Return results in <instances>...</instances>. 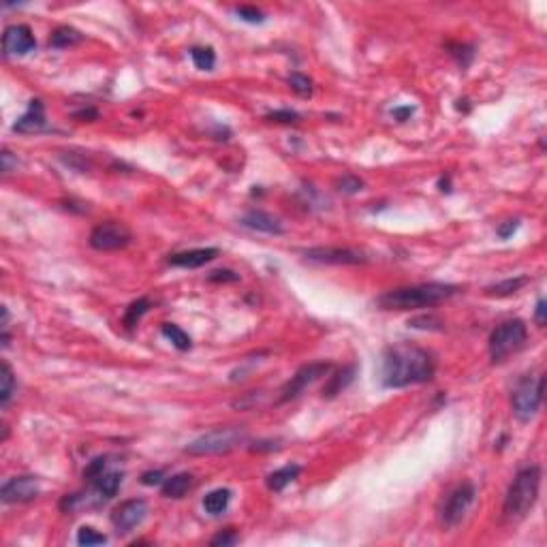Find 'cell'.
I'll return each instance as SVG.
<instances>
[{
  "label": "cell",
  "mask_w": 547,
  "mask_h": 547,
  "mask_svg": "<svg viewBox=\"0 0 547 547\" xmlns=\"http://www.w3.org/2000/svg\"><path fill=\"white\" fill-rule=\"evenodd\" d=\"M131 240H133L131 231L122 222H116V220H107V222L97 224L90 234V246L101 252L126 248Z\"/></svg>",
  "instance_id": "9c48e42d"
},
{
  "label": "cell",
  "mask_w": 547,
  "mask_h": 547,
  "mask_svg": "<svg viewBox=\"0 0 547 547\" xmlns=\"http://www.w3.org/2000/svg\"><path fill=\"white\" fill-rule=\"evenodd\" d=\"M13 167H17V161H13L9 150H3V171H5V174H11Z\"/></svg>",
  "instance_id": "b9f144b4"
},
{
  "label": "cell",
  "mask_w": 547,
  "mask_h": 547,
  "mask_svg": "<svg viewBox=\"0 0 547 547\" xmlns=\"http://www.w3.org/2000/svg\"><path fill=\"white\" fill-rule=\"evenodd\" d=\"M413 113H415V109L407 105V107H395V109L391 111V116H393L398 122H407V120H411Z\"/></svg>",
  "instance_id": "ab89813d"
},
{
  "label": "cell",
  "mask_w": 547,
  "mask_h": 547,
  "mask_svg": "<svg viewBox=\"0 0 547 547\" xmlns=\"http://www.w3.org/2000/svg\"><path fill=\"white\" fill-rule=\"evenodd\" d=\"M541 487V468L537 464L522 468L509 485L503 505V517L507 522H520L532 511Z\"/></svg>",
  "instance_id": "3957f363"
},
{
  "label": "cell",
  "mask_w": 547,
  "mask_h": 547,
  "mask_svg": "<svg viewBox=\"0 0 547 547\" xmlns=\"http://www.w3.org/2000/svg\"><path fill=\"white\" fill-rule=\"evenodd\" d=\"M434 372V357L413 344H393L383 355V385L389 389L427 383Z\"/></svg>",
  "instance_id": "6da1fadb"
},
{
  "label": "cell",
  "mask_w": 547,
  "mask_h": 547,
  "mask_svg": "<svg viewBox=\"0 0 547 547\" xmlns=\"http://www.w3.org/2000/svg\"><path fill=\"white\" fill-rule=\"evenodd\" d=\"M41 494V485L37 481V477L31 475H22V477H13L7 483H3L0 487V498L7 505L13 503H31Z\"/></svg>",
  "instance_id": "7c38bea8"
},
{
  "label": "cell",
  "mask_w": 547,
  "mask_h": 547,
  "mask_svg": "<svg viewBox=\"0 0 547 547\" xmlns=\"http://www.w3.org/2000/svg\"><path fill=\"white\" fill-rule=\"evenodd\" d=\"M517 227H520V220H507V222L498 224L496 236H498L500 240H509V238L517 231Z\"/></svg>",
  "instance_id": "8d00e7d4"
},
{
  "label": "cell",
  "mask_w": 547,
  "mask_h": 547,
  "mask_svg": "<svg viewBox=\"0 0 547 547\" xmlns=\"http://www.w3.org/2000/svg\"><path fill=\"white\" fill-rule=\"evenodd\" d=\"M236 15L242 19V22H248V24H263L266 22V13L256 7H250V5H242L236 9Z\"/></svg>",
  "instance_id": "1f68e13d"
},
{
  "label": "cell",
  "mask_w": 547,
  "mask_h": 547,
  "mask_svg": "<svg viewBox=\"0 0 547 547\" xmlns=\"http://www.w3.org/2000/svg\"><path fill=\"white\" fill-rule=\"evenodd\" d=\"M161 334L174 344V347L178 349V351H188L190 349V336L184 332V329H180L178 325H174V323H163V327H161Z\"/></svg>",
  "instance_id": "d4e9b609"
},
{
  "label": "cell",
  "mask_w": 547,
  "mask_h": 547,
  "mask_svg": "<svg viewBox=\"0 0 547 547\" xmlns=\"http://www.w3.org/2000/svg\"><path fill=\"white\" fill-rule=\"evenodd\" d=\"M242 224L250 231L256 234H268V236H282L284 227L278 218H274L272 214L263 212V210H250L242 216Z\"/></svg>",
  "instance_id": "2e32d148"
},
{
  "label": "cell",
  "mask_w": 547,
  "mask_h": 547,
  "mask_svg": "<svg viewBox=\"0 0 547 547\" xmlns=\"http://www.w3.org/2000/svg\"><path fill=\"white\" fill-rule=\"evenodd\" d=\"M15 389H17V383L13 377V370L7 361H3V368H0V407L3 409L9 407V402L15 395Z\"/></svg>",
  "instance_id": "cb8c5ba5"
},
{
  "label": "cell",
  "mask_w": 547,
  "mask_h": 547,
  "mask_svg": "<svg viewBox=\"0 0 547 547\" xmlns=\"http://www.w3.org/2000/svg\"><path fill=\"white\" fill-rule=\"evenodd\" d=\"M210 282H238L240 274H236L234 270H216L208 276Z\"/></svg>",
  "instance_id": "d590c367"
},
{
  "label": "cell",
  "mask_w": 547,
  "mask_h": 547,
  "mask_svg": "<svg viewBox=\"0 0 547 547\" xmlns=\"http://www.w3.org/2000/svg\"><path fill=\"white\" fill-rule=\"evenodd\" d=\"M449 49H451V54L459 60V65H462V67H468L471 60H473V56H475V47L473 45H464V43H451Z\"/></svg>",
  "instance_id": "d6a6232c"
},
{
  "label": "cell",
  "mask_w": 547,
  "mask_h": 547,
  "mask_svg": "<svg viewBox=\"0 0 547 547\" xmlns=\"http://www.w3.org/2000/svg\"><path fill=\"white\" fill-rule=\"evenodd\" d=\"M238 541H240V537L236 534V530L229 528V530H224V532H218V534L210 541V545H216V547L222 545V547H224V545H236Z\"/></svg>",
  "instance_id": "e575fe53"
},
{
  "label": "cell",
  "mask_w": 547,
  "mask_h": 547,
  "mask_svg": "<svg viewBox=\"0 0 547 547\" xmlns=\"http://www.w3.org/2000/svg\"><path fill=\"white\" fill-rule=\"evenodd\" d=\"M150 306H152V304H150L148 297L135 300V302L126 308V312H124V327H126V329H133V327L141 321V316L150 310Z\"/></svg>",
  "instance_id": "484cf974"
},
{
  "label": "cell",
  "mask_w": 547,
  "mask_h": 547,
  "mask_svg": "<svg viewBox=\"0 0 547 547\" xmlns=\"http://www.w3.org/2000/svg\"><path fill=\"white\" fill-rule=\"evenodd\" d=\"M37 39L26 24H13L3 35V51L5 56H26L35 51Z\"/></svg>",
  "instance_id": "4fadbf2b"
},
{
  "label": "cell",
  "mask_w": 547,
  "mask_h": 547,
  "mask_svg": "<svg viewBox=\"0 0 547 547\" xmlns=\"http://www.w3.org/2000/svg\"><path fill=\"white\" fill-rule=\"evenodd\" d=\"M336 188L344 195H355L359 190H364V180L353 176V174H347V176H342L338 182H336Z\"/></svg>",
  "instance_id": "4dcf8cb0"
},
{
  "label": "cell",
  "mask_w": 547,
  "mask_h": 547,
  "mask_svg": "<svg viewBox=\"0 0 547 547\" xmlns=\"http://www.w3.org/2000/svg\"><path fill=\"white\" fill-rule=\"evenodd\" d=\"M528 340V327L520 319H511L500 323L492 334H489V359L492 364H503L511 355H515Z\"/></svg>",
  "instance_id": "5b68a950"
},
{
  "label": "cell",
  "mask_w": 547,
  "mask_h": 547,
  "mask_svg": "<svg viewBox=\"0 0 547 547\" xmlns=\"http://www.w3.org/2000/svg\"><path fill=\"white\" fill-rule=\"evenodd\" d=\"M47 129V120H45V105L41 99H33L31 105H28L26 113L22 118H17V122L13 124L15 133L22 135H35Z\"/></svg>",
  "instance_id": "9a60e30c"
},
{
  "label": "cell",
  "mask_w": 547,
  "mask_h": 547,
  "mask_svg": "<svg viewBox=\"0 0 547 547\" xmlns=\"http://www.w3.org/2000/svg\"><path fill=\"white\" fill-rule=\"evenodd\" d=\"M248 443V432L244 427L238 425H229V427H216L210 430L206 434L197 436L195 441H190L184 447V453L188 455H220V453H229L242 445Z\"/></svg>",
  "instance_id": "277c9868"
},
{
  "label": "cell",
  "mask_w": 547,
  "mask_h": 547,
  "mask_svg": "<svg viewBox=\"0 0 547 547\" xmlns=\"http://www.w3.org/2000/svg\"><path fill=\"white\" fill-rule=\"evenodd\" d=\"M105 466H107V457H103V455H101V457H95L92 462L83 468V479L92 483L99 475L105 473Z\"/></svg>",
  "instance_id": "836d02e7"
},
{
  "label": "cell",
  "mask_w": 547,
  "mask_h": 547,
  "mask_svg": "<svg viewBox=\"0 0 547 547\" xmlns=\"http://www.w3.org/2000/svg\"><path fill=\"white\" fill-rule=\"evenodd\" d=\"M543 389H545V379L541 374H526V377H522L511 395L513 415L524 423L530 421L541 409Z\"/></svg>",
  "instance_id": "8992f818"
},
{
  "label": "cell",
  "mask_w": 547,
  "mask_h": 547,
  "mask_svg": "<svg viewBox=\"0 0 547 547\" xmlns=\"http://www.w3.org/2000/svg\"><path fill=\"white\" fill-rule=\"evenodd\" d=\"M355 374H357V366L355 364L344 366L342 370L332 374V377L327 379V383H325V387H323V398L332 400L338 393H342V389H347L355 381Z\"/></svg>",
  "instance_id": "e0dca14e"
},
{
  "label": "cell",
  "mask_w": 547,
  "mask_h": 547,
  "mask_svg": "<svg viewBox=\"0 0 547 547\" xmlns=\"http://www.w3.org/2000/svg\"><path fill=\"white\" fill-rule=\"evenodd\" d=\"M190 487H193V475L178 473V475H171L163 481L161 492L165 498H182V496H186V492Z\"/></svg>",
  "instance_id": "ac0fdd59"
},
{
  "label": "cell",
  "mask_w": 547,
  "mask_h": 547,
  "mask_svg": "<svg viewBox=\"0 0 547 547\" xmlns=\"http://www.w3.org/2000/svg\"><path fill=\"white\" fill-rule=\"evenodd\" d=\"M148 517V503L143 498H131L120 503L111 513V524L120 534L133 532Z\"/></svg>",
  "instance_id": "8fae6325"
},
{
  "label": "cell",
  "mask_w": 547,
  "mask_h": 547,
  "mask_svg": "<svg viewBox=\"0 0 547 547\" xmlns=\"http://www.w3.org/2000/svg\"><path fill=\"white\" fill-rule=\"evenodd\" d=\"M439 186H441V190L449 193V190H451V188H449V176H447V178H441V180H439Z\"/></svg>",
  "instance_id": "7bdbcfd3"
},
{
  "label": "cell",
  "mask_w": 547,
  "mask_h": 547,
  "mask_svg": "<svg viewBox=\"0 0 547 547\" xmlns=\"http://www.w3.org/2000/svg\"><path fill=\"white\" fill-rule=\"evenodd\" d=\"M457 291H459L457 284H445V282L398 286V289H391V291L379 295L377 304L383 310H417V308L436 306V304L453 297Z\"/></svg>",
  "instance_id": "7a4b0ae2"
},
{
  "label": "cell",
  "mask_w": 547,
  "mask_h": 547,
  "mask_svg": "<svg viewBox=\"0 0 547 547\" xmlns=\"http://www.w3.org/2000/svg\"><path fill=\"white\" fill-rule=\"evenodd\" d=\"M77 543H79L81 547L103 545V543H107V537L101 534V532H97V530L90 528V526H81V528L77 530Z\"/></svg>",
  "instance_id": "f546056e"
},
{
  "label": "cell",
  "mask_w": 547,
  "mask_h": 547,
  "mask_svg": "<svg viewBox=\"0 0 547 547\" xmlns=\"http://www.w3.org/2000/svg\"><path fill=\"white\" fill-rule=\"evenodd\" d=\"M475 498H477L475 485L471 481L459 483L453 492L447 496V500H445V505L441 509V524L445 528H455L466 517V513L473 507Z\"/></svg>",
  "instance_id": "52a82bcc"
},
{
  "label": "cell",
  "mask_w": 547,
  "mask_h": 547,
  "mask_svg": "<svg viewBox=\"0 0 547 547\" xmlns=\"http://www.w3.org/2000/svg\"><path fill=\"white\" fill-rule=\"evenodd\" d=\"M534 321H537L539 327H545V325H547V304H545L543 297H539V302H537V308H534Z\"/></svg>",
  "instance_id": "f35d334b"
},
{
  "label": "cell",
  "mask_w": 547,
  "mask_h": 547,
  "mask_svg": "<svg viewBox=\"0 0 547 547\" xmlns=\"http://www.w3.org/2000/svg\"><path fill=\"white\" fill-rule=\"evenodd\" d=\"M308 261L325 263V266H364L368 256L355 248H340V246H314L304 252Z\"/></svg>",
  "instance_id": "30bf717a"
},
{
  "label": "cell",
  "mask_w": 547,
  "mask_h": 547,
  "mask_svg": "<svg viewBox=\"0 0 547 547\" xmlns=\"http://www.w3.org/2000/svg\"><path fill=\"white\" fill-rule=\"evenodd\" d=\"M286 81H289L291 85V90L297 92L300 97H310L312 95V79L304 73H291L289 77H286Z\"/></svg>",
  "instance_id": "83f0119b"
},
{
  "label": "cell",
  "mask_w": 547,
  "mask_h": 547,
  "mask_svg": "<svg viewBox=\"0 0 547 547\" xmlns=\"http://www.w3.org/2000/svg\"><path fill=\"white\" fill-rule=\"evenodd\" d=\"M526 282H528L526 276L507 278V280H500V282H496V284L485 286V295H489V297H507V295H513V293L520 291Z\"/></svg>",
  "instance_id": "603a6c76"
},
{
  "label": "cell",
  "mask_w": 547,
  "mask_h": 547,
  "mask_svg": "<svg viewBox=\"0 0 547 547\" xmlns=\"http://www.w3.org/2000/svg\"><path fill=\"white\" fill-rule=\"evenodd\" d=\"M73 118H77V120H88V122H92V120H97V118H99V111H97L95 107H88V109H81V111L73 113Z\"/></svg>",
  "instance_id": "60d3db41"
},
{
  "label": "cell",
  "mask_w": 547,
  "mask_h": 547,
  "mask_svg": "<svg viewBox=\"0 0 547 547\" xmlns=\"http://www.w3.org/2000/svg\"><path fill=\"white\" fill-rule=\"evenodd\" d=\"M120 485H122V473H116V471L103 473V475H99V477L92 481L95 492H97L101 498H113V496L118 494Z\"/></svg>",
  "instance_id": "ffe728a7"
},
{
  "label": "cell",
  "mask_w": 547,
  "mask_h": 547,
  "mask_svg": "<svg viewBox=\"0 0 547 547\" xmlns=\"http://www.w3.org/2000/svg\"><path fill=\"white\" fill-rule=\"evenodd\" d=\"M165 479H167V477H165L163 471H146V473L141 475V483H143V485H163Z\"/></svg>",
  "instance_id": "74e56055"
},
{
  "label": "cell",
  "mask_w": 547,
  "mask_h": 547,
  "mask_svg": "<svg viewBox=\"0 0 547 547\" xmlns=\"http://www.w3.org/2000/svg\"><path fill=\"white\" fill-rule=\"evenodd\" d=\"M83 41V35L71 26H58L56 31L49 35V47L54 49H67Z\"/></svg>",
  "instance_id": "44dd1931"
},
{
  "label": "cell",
  "mask_w": 547,
  "mask_h": 547,
  "mask_svg": "<svg viewBox=\"0 0 547 547\" xmlns=\"http://www.w3.org/2000/svg\"><path fill=\"white\" fill-rule=\"evenodd\" d=\"M268 122H276V124H295L302 120V116L295 109H274L270 113H266Z\"/></svg>",
  "instance_id": "f1b7e54d"
},
{
  "label": "cell",
  "mask_w": 547,
  "mask_h": 547,
  "mask_svg": "<svg viewBox=\"0 0 547 547\" xmlns=\"http://www.w3.org/2000/svg\"><path fill=\"white\" fill-rule=\"evenodd\" d=\"M190 60L199 71H212L216 65V54L212 47H193L190 49Z\"/></svg>",
  "instance_id": "4316f807"
},
{
  "label": "cell",
  "mask_w": 547,
  "mask_h": 547,
  "mask_svg": "<svg viewBox=\"0 0 547 547\" xmlns=\"http://www.w3.org/2000/svg\"><path fill=\"white\" fill-rule=\"evenodd\" d=\"M216 256H218V248H193V250L169 254L167 263L174 268H182V270H197V268L212 263Z\"/></svg>",
  "instance_id": "5bb4252c"
},
{
  "label": "cell",
  "mask_w": 547,
  "mask_h": 547,
  "mask_svg": "<svg viewBox=\"0 0 547 547\" xmlns=\"http://www.w3.org/2000/svg\"><path fill=\"white\" fill-rule=\"evenodd\" d=\"M329 370H332V364H327V361H312V364L302 366L293 374V377L282 385L280 395H278V405H284V402L295 400L308 385H312L314 381H319L321 377H325Z\"/></svg>",
  "instance_id": "ba28073f"
},
{
  "label": "cell",
  "mask_w": 547,
  "mask_h": 547,
  "mask_svg": "<svg viewBox=\"0 0 547 547\" xmlns=\"http://www.w3.org/2000/svg\"><path fill=\"white\" fill-rule=\"evenodd\" d=\"M300 473H302V466H300V464H286V466L274 471L272 475H268V481H266V483H268V487L272 489V492H282L286 485L293 483V481L300 477Z\"/></svg>",
  "instance_id": "d6986e66"
},
{
  "label": "cell",
  "mask_w": 547,
  "mask_h": 547,
  "mask_svg": "<svg viewBox=\"0 0 547 547\" xmlns=\"http://www.w3.org/2000/svg\"><path fill=\"white\" fill-rule=\"evenodd\" d=\"M229 503H231V489L218 487V489H212V492L206 494V498H204V509H206V513H210V515H220V513L227 511Z\"/></svg>",
  "instance_id": "7402d4cb"
}]
</instances>
